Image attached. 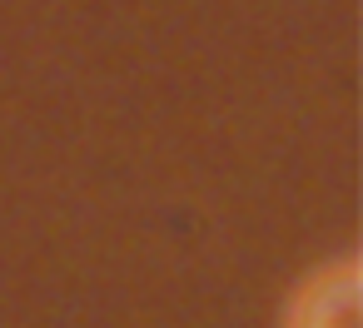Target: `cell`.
<instances>
[{"instance_id":"cell-1","label":"cell","mask_w":363,"mask_h":328,"mask_svg":"<svg viewBox=\"0 0 363 328\" xmlns=\"http://www.w3.org/2000/svg\"><path fill=\"white\" fill-rule=\"evenodd\" d=\"M358 293H363V264L348 249L294 283L284 303V328H363Z\"/></svg>"}]
</instances>
